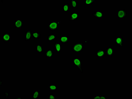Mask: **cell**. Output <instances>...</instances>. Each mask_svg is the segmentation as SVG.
I'll list each match as a JSON object with an SVG mask.
<instances>
[{
    "label": "cell",
    "instance_id": "cell-15",
    "mask_svg": "<svg viewBox=\"0 0 132 99\" xmlns=\"http://www.w3.org/2000/svg\"><path fill=\"white\" fill-rule=\"evenodd\" d=\"M54 55V52L51 49H49L46 51L45 56L46 58H53Z\"/></svg>",
    "mask_w": 132,
    "mask_h": 99
},
{
    "label": "cell",
    "instance_id": "cell-8",
    "mask_svg": "<svg viewBox=\"0 0 132 99\" xmlns=\"http://www.w3.org/2000/svg\"><path fill=\"white\" fill-rule=\"evenodd\" d=\"M32 30L28 29L24 32V39L25 41L28 42L32 38Z\"/></svg>",
    "mask_w": 132,
    "mask_h": 99
},
{
    "label": "cell",
    "instance_id": "cell-3",
    "mask_svg": "<svg viewBox=\"0 0 132 99\" xmlns=\"http://www.w3.org/2000/svg\"><path fill=\"white\" fill-rule=\"evenodd\" d=\"M60 23L61 22L60 21H51L48 24V29L51 32L56 31L58 30Z\"/></svg>",
    "mask_w": 132,
    "mask_h": 99
},
{
    "label": "cell",
    "instance_id": "cell-26",
    "mask_svg": "<svg viewBox=\"0 0 132 99\" xmlns=\"http://www.w3.org/2000/svg\"><path fill=\"white\" fill-rule=\"evenodd\" d=\"M93 99H100V95H94L93 96Z\"/></svg>",
    "mask_w": 132,
    "mask_h": 99
},
{
    "label": "cell",
    "instance_id": "cell-5",
    "mask_svg": "<svg viewBox=\"0 0 132 99\" xmlns=\"http://www.w3.org/2000/svg\"><path fill=\"white\" fill-rule=\"evenodd\" d=\"M13 25L17 29H21L24 26V21L21 18H17L14 21Z\"/></svg>",
    "mask_w": 132,
    "mask_h": 99
},
{
    "label": "cell",
    "instance_id": "cell-4",
    "mask_svg": "<svg viewBox=\"0 0 132 99\" xmlns=\"http://www.w3.org/2000/svg\"><path fill=\"white\" fill-rule=\"evenodd\" d=\"M117 18L119 19H125L127 16V12L124 8H120L117 10Z\"/></svg>",
    "mask_w": 132,
    "mask_h": 99
},
{
    "label": "cell",
    "instance_id": "cell-6",
    "mask_svg": "<svg viewBox=\"0 0 132 99\" xmlns=\"http://www.w3.org/2000/svg\"><path fill=\"white\" fill-rule=\"evenodd\" d=\"M69 37L66 35H61L59 37V42L62 45H66L69 42Z\"/></svg>",
    "mask_w": 132,
    "mask_h": 99
},
{
    "label": "cell",
    "instance_id": "cell-23",
    "mask_svg": "<svg viewBox=\"0 0 132 99\" xmlns=\"http://www.w3.org/2000/svg\"><path fill=\"white\" fill-rule=\"evenodd\" d=\"M96 0H86L85 1V6H92L95 2Z\"/></svg>",
    "mask_w": 132,
    "mask_h": 99
},
{
    "label": "cell",
    "instance_id": "cell-27",
    "mask_svg": "<svg viewBox=\"0 0 132 99\" xmlns=\"http://www.w3.org/2000/svg\"><path fill=\"white\" fill-rule=\"evenodd\" d=\"M100 99H107V97L105 95H100Z\"/></svg>",
    "mask_w": 132,
    "mask_h": 99
},
{
    "label": "cell",
    "instance_id": "cell-1",
    "mask_svg": "<svg viewBox=\"0 0 132 99\" xmlns=\"http://www.w3.org/2000/svg\"><path fill=\"white\" fill-rule=\"evenodd\" d=\"M72 62L73 65L79 70L81 74L83 73L82 59L78 57L73 58H72Z\"/></svg>",
    "mask_w": 132,
    "mask_h": 99
},
{
    "label": "cell",
    "instance_id": "cell-7",
    "mask_svg": "<svg viewBox=\"0 0 132 99\" xmlns=\"http://www.w3.org/2000/svg\"><path fill=\"white\" fill-rule=\"evenodd\" d=\"M11 38V34L9 32L6 31L3 32L2 36V41L3 42H10Z\"/></svg>",
    "mask_w": 132,
    "mask_h": 99
},
{
    "label": "cell",
    "instance_id": "cell-24",
    "mask_svg": "<svg viewBox=\"0 0 132 99\" xmlns=\"http://www.w3.org/2000/svg\"><path fill=\"white\" fill-rule=\"evenodd\" d=\"M48 99H56V96L54 95L53 94H49L48 95Z\"/></svg>",
    "mask_w": 132,
    "mask_h": 99
},
{
    "label": "cell",
    "instance_id": "cell-2",
    "mask_svg": "<svg viewBox=\"0 0 132 99\" xmlns=\"http://www.w3.org/2000/svg\"><path fill=\"white\" fill-rule=\"evenodd\" d=\"M84 45L82 42L75 43L72 45V51L75 53H82L84 49Z\"/></svg>",
    "mask_w": 132,
    "mask_h": 99
},
{
    "label": "cell",
    "instance_id": "cell-10",
    "mask_svg": "<svg viewBox=\"0 0 132 99\" xmlns=\"http://www.w3.org/2000/svg\"><path fill=\"white\" fill-rule=\"evenodd\" d=\"M123 37H114V42L120 48H124V43L123 42Z\"/></svg>",
    "mask_w": 132,
    "mask_h": 99
},
{
    "label": "cell",
    "instance_id": "cell-18",
    "mask_svg": "<svg viewBox=\"0 0 132 99\" xmlns=\"http://www.w3.org/2000/svg\"><path fill=\"white\" fill-rule=\"evenodd\" d=\"M57 36L55 34H49L47 36V41L49 42H52L56 39Z\"/></svg>",
    "mask_w": 132,
    "mask_h": 99
},
{
    "label": "cell",
    "instance_id": "cell-14",
    "mask_svg": "<svg viewBox=\"0 0 132 99\" xmlns=\"http://www.w3.org/2000/svg\"><path fill=\"white\" fill-rule=\"evenodd\" d=\"M53 44V48L56 52L59 54L61 52V44L59 42H55Z\"/></svg>",
    "mask_w": 132,
    "mask_h": 99
},
{
    "label": "cell",
    "instance_id": "cell-29",
    "mask_svg": "<svg viewBox=\"0 0 132 99\" xmlns=\"http://www.w3.org/2000/svg\"><path fill=\"white\" fill-rule=\"evenodd\" d=\"M22 99V97L20 96V97H19L18 98H16V99Z\"/></svg>",
    "mask_w": 132,
    "mask_h": 99
},
{
    "label": "cell",
    "instance_id": "cell-11",
    "mask_svg": "<svg viewBox=\"0 0 132 99\" xmlns=\"http://www.w3.org/2000/svg\"><path fill=\"white\" fill-rule=\"evenodd\" d=\"M105 55L109 57L112 58L114 55L115 49L112 47H107L105 50Z\"/></svg>",
    "mask_w": 132,
    "mask_h": 99
},
{
    "label": "cell",
    "instance_id": "cell-9",
    "mask_svg": "<svg viewBox=\"0 0 132 99\" xmlns=\"http://www.w3.org/2000/svg\"><path fill=\"white\" fill-rule=\"evenodd\" d=\"M80 18V14L78 12H74L69 14V21H76Z\"/></svg>",
    "mask_w": 132,
    "mask_h": 99
},
{
    "label": "cell",
    "instance_id": "cell-13",
    "mask_svg": "<svg viewBox=\"0 0 132 99\" xmlns=\"http://www.w3.org/2000/svg\"><path fill=\"white\" fill-rule=\"evenodd\" d=\"M105 56V50L102 49L97 50L95 52V56L97 58H103Z\"/></svg>",
    "mask_w": 132,
    "mask_h": 99
},
{
    "label": "cell",
    "instance_id": "cell-21",
    "mask_svg": "<svg viewBox=\"0 0 132 99\" xmlns=\"http://www.w3.org/2000/svg\"><path fill=\"white\" fill-rule=\"evenodd\" d=\"M35 50L38 53H42L43 51V46L41 44L37 45L35 48Z\"/></svg>",
    "mask_w": 132,
    "mask_h": 99
},
{
    "label": "cell",
    "instance_id": "cell-25",
    "mask_svg": "<svg viewBox=\"0 0 132 99\" xmlns=\"http://www.w3.org/2000/svg\"><path fill=\"white\" fill-rule=\"evenodd\" d=\"M3 95L4 96L6 99H8L9 96V93H8L4 92L3 93Z\"/></svg>",
    "mask_w": 132,
    "mask_h": 99
},
{
    "label": "cell",
    "instance_id": "cell-22",
    "mask_svg": "<svg viewBox=\"0 0 132 99\" xmlns=\"http://www.w3.org/2000/svg\"><path fill=\"white\" fill-rule=\"evenodd\" d=\"M69 2L71 4L72 8H77L78 1L75 0H70Z\"/></svg>",
    "mask_w": 132,
    "mask_h": 99
},
{
    "label": "cell",
    "instance_id": "cell-19",
    "mask_svg": "<svg viewBox=\"0 0 132 99\" xmlns=\"http://www.w3.org/2000/svg\"><path fill=\"white\" fill-rule=\"evenodd\" d=\"M40 97V91L39 90H35L32 93V99H38Z\"/></svg>",
    "mask_w": 132,
    "mask_h": 99
},
{
    "label": "cell",
    "instance_id": "cell-16",
    "mask_svg": "<svg viewBox=\"0 0 132 99\" xmlns=\"http://www.w3.org/2000/svg\"><path fill=\"white\" fill-rule=\"evenodd\" d=\"M58 86L55 84L48 85V90L51 92H55L58 90Z\"/></svg>",
    "mask_w": 132,
    "mask_h": 99
},
{
    "label": "cell",
    "instance_id": "cell-12",
    "mask_svg": "<svg viewBox=\"0 0 132 99\" xmlns=\"http://www.w3.org/2000/svg\"><path fill=\"white\" fill-rule=\"evenodd\" d=\"M93 17L97 19H102L104 18V12L102 10L96 11L92 14Z\"/></svg>",
    "mask_w": 132,
    "mask_h": 99
},
{
    "label": "cell",
    "instance_id": "cell-17",
    "mask_svg": "<svg viewBox=\"0 0 132 99\" xmlns=\"http://www.w3.org/2000/svg\"><path fill=\"white\" fill-rule=\"evenodd\" d=\"M62 10L64 13L68 14L69 12V3L65 2L62 6Z\"/></svg>",
    "mask_w": 132,
    "mask_h": 99
},
{
    "label": "cell",
    "instance_id": "cell-20",
    "mask_svg": "<svg viewBox=\"0 0 132 99\" xmlns=\"http://www.w3.org/2000/svg\"><path fill=\"white\" fill-rule=\"evenodd\" d=\"M32 37L35 40H39L40 38V32L34 31L32 32Z\"/></svg>",
    "mask_w": 132,
    "mask_h": 99
},
{
    "label": "cell",
    "instance_id": "cell-28",
    "mask_svg": "<svg viewBox=\"0 0 132 99\" xmlns=\"http://www.w3.org/2000/svg\"><path fill=\"white\" fill-rule=\"evenodd\" d=\"M3 81H2V79H0V87H1L2 86H3Z\"/></svg>",
    "mask_w": 132,
    "mask_h": 99
}]
</instances>
